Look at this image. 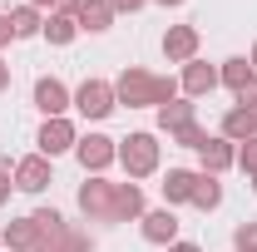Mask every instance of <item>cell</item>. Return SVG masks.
<instances>
[{"label":"cell","mask_w":257,"mask_h":252,"mask_svg":"<svg viewBox=\"0 0 257 252\" xmlns=\"http://www.w3.org/2000/svg\"><path fill=\"white\" fill-rule=\"evenodd\" d=\"M0 247H10V252H45V232H40L35 218H10L5 227H0Z\"/></svg>","instance_id":"8fae6325"},{"label":"cell","mask_w":257,"mask_h":252,"mask_svg":"<svg viewBox=\"0 0 257 252\" xmlns=\"http://www.w3.org/2000/svg\"><path fill=\"white\" fill-rule=\"evenodd\" d=\"M168 144H178V149H193V154H198V149L208 144V129H203V124H198V119H193V124L173 129V134H168Z\"/></svg>","instance_id":"cb8c5ba5"},{"label":"cell","mask_w":257,"mask_h":252,"mask_svg":"<svg viewBox=\"0 0 257 252\" xmlns=\"http://www.w3.org/2000/svg\"><path fill=\"white\" fill-rule=\"evenodd\" d=\"M178 94H183V89H178L173 74H149V69H139V64L119 69V79H114V99H119L124 109H163V104H173Z\"/></svg>","instance_id":"6da1fadb"},{"label":"cell","mask_w":257,"mask_h":252,"mask_svg":"<svg viewBox=\"0 0 257 252\" xmlns=\"http://www.w3.org/2000/svg\"><path fill=\"white\" fill-rule=\"evenodd\" d=\"M144 213H149L144 188H139V183H119V198H114V222H139Z\"/></svg>","instance_id":"e0dca14e"},{"label":"cell","mask_w":257,"mask_h":252,"mask_svg":"<svg viewBox=\"0 0 257 252\" xmlns=\"http://www.w3.org/2000/svg\"><path fill=\"white\" fill-rule=\"evenodd\" d=\"M163 252H203V247H198V242H183V237H178L173 247H163Z\"/></svg>","instance_id":"1f68e13d"},{"label":"cell","mask_w":257,"mask_h":252,"mask_svg":"<svg viewBox=\"0 0 257 252\" xmlns=\"http://www.w3.org/2000/svg\"><path fill=\"white\" fill-rule=\"evenodd\" d=\"M45 252H94V237H89L84 227H74V222H69L60 237H50V242H45Z\"/></svg>","instance_id":"603a6c76"},{"label":"cell","mask_w":257,"mask_h":252,"mask_svg":"<svg viewBox=\"0 0 257 252\" xmlns=\"http://www.w3.org/2000/svg\"><path fill=\"white\" fill-rule=\"evenodd\" d=\"M10 178H15V193H45L50 183H55V168H50V158L45 154H25L10 163Z\"/></svg>","instance_id":"8992f818"},{"label":"cell","mask_w":257,"mask_h":252,"mask_svg":"<svg viewBox=\"0 0 257 252\" xmlns=\"http://www.w3.org/2000/svg\"><path fill=\"white\" fill-rule=\"evenodd\" d=\"M35 144H40V154L55 163L60 154H74L79 129H74V119H69V114H64V119H45V124H40V134H35Z\"/></svg>","instance_id":"ba28073f"},{"label":"cell","mask_w":257,"mask_h":252,"mask_svg":"<svg viewBox=\"0 0 257 252\" xmlns=\"http://www.w3.org/2000/svg\"><path fill=\"white\" fill-rule=\"evenodd\" d=\"M25 5H35V10H45V15H50V10H60V0H25Z\"/></svg>","instance_id":"d6a6232c"},{"label":"cell","mask_w":257,"mask_h":252,"mask_svg":"<svg viewBox=\"0 0 257 252\" xmlns=\"http://www.w3.org/2000/svg\"><path fill=\"white\" fill-rule=\"evenodd\" d=\"M159 45H163V60L168 64H188V60H198L203 35H198V25H168Z\"/></svg>","instance_id":"9c48e42d"},{"label":"cell","mask_w":257,"mask_h":252,"mask_svg":"<svg viewBox=\"0 0 257 252\" xmlns=\"http://www.w3.org/2000/svg\"><path fill=\"white\" fill-rule=\"evenodd\" d=\"M163 163V144L159 134H149V129H139V134H128L119 139V168L128 173V183H139V178H154Z\"/></svg>","instance_id":"7a4b0ae2"},{"label":"cell","mask_w":257,"mask_h":252,"mask_svg":"<svg viewBox=\"0 0 257 252\" xmlns=\"http://www.w3.org/2000/svg\"><path fill=\"white\" fill-rule=\"evenodd\" d=\"M40 40H50V45H74V40H79V20H74V15H60V10H55V15H45V30H40Z\"/></svg>","instance_id":"ac0fdd59"},{"label":"cell","mask_w":257,"mask_h":252,"mask_svg":"<svg viewBox=\"0 0 257 252\" xmlns=\"http://www.w3.org/2000/svg\"><path fill=\"white\" fill-rule=\"evenodd\" d=\"M149 5H163V10H178V5H188V0H149Z\"/></svg>","instance_id":"e575fe53"},{"label":"cell","mask_w":257,"mask_h":252,"mask_svg":"<svg viewBox=\"0 0 257 252\" xmlns=\"http://www.w3.org/2000/svg\"><path fill=\"white\" fill-rule=\"evenodd\" d=\"M10 193H15V178H10V163H5V168H0V208L10 203Z\"/></svg>","instance_id":"4dcf8cb0"},{"label":"cell","mask_w":257,"mask_h":252,"mask_svg":"<svg viewBox=\"0 0 257 252\" xmlns=\"http://www.w3.org/2000/svg\"><path fill=\"white\" fill-rule=\"evenodd\" d=\"M178 89H183V99H208L213 89H218V64L188 60V64H183V74H178Z\"/></svg>","instance_id":"4fadbf2b"},{"label":"cell","mask_w":257,"mask_h":252,"mask_svg":"<svg viewBox=\"0 0 257 252\" xmlns=\"http://www.w3.org/2000/svg\"><path fill=\"white\" fill-rule=\"evenodd\" d=\"M74 109L89 119V124H99V119H109L114 109H119V99H114V79H84L79 89H74Z\"/></svg>","instance_id":"277c9868"},{"label":"cell","mask_w":257,"mask_h":252,"mask_svg":"<svg viewBox=\"0 0 257 252\" xmlns=\"http://www.w3.org/2000/svg\"><path fill=\"white\" fill-rule=\"evenodd\" d=\"M30 218L40 222V232H45V242H50V237H60L64 227H69V222H64V213H60V208H35Z\"/></svg>","instance_id":"d4e9b609"},{"label":"cell","mask_w":257,"mask_h":252,"mask_svg":"<svg viewBox=\"0 0 257 252\" xmlns=\"http://www.w3.org/2000/svg\"><path fill=\"white\" fill-rule=\"evenodd\" d=\"M252 79V64H247V55H232V60L218 64V84L223 89H232V94H242V84Z\"/></svg>","instance_id":"44dd1931"},{"label":"cell","mask_w":257,"mask_h":252,"mask_svg":"<svg viewBox=\"0 0 257 252\" xmlns=\"http://www.w3.org/2000/svg\"><path fill=\"white\" fill-rule=\"evenodd\" d=\"M10 40H15V25H10V10H0V50H10Z\"/></svg>","instance_id":"f546056e"},{"label":"cell","mask_w":257,"mask_h":252,"mask_svg":"<svg viewBox=\"0 0 257 252\" xmlns=\"http://www.w3.org/2000/svg\"><path fill=\"white\" fill-rule=\"evenodd\" d=\"M35 109H40L45 119H64V114L74 109V89H69L64 79H55V74H40V79H35Z\"/></svg>","instance_id":"52a82bcc"},{"label":"cell","mask_w":257,"mask_h":252,"mask_svg":"<svg viewBox=\"0 0 257 252\" xmlns=\"http://www.w3.org/2000/svg\"><path fill=\"white\" fill-rule=\"evenodd\" d=\"M237 168H242L247 178H257V139H247V144H237Z\"/></svg>","instance_id":"4316f807"},{"label":"cell","mask_w":257,"mask_h":252,"mask_svg":"<svg viewBox=\"0 0 257 252\" xmlns=\"http://www.w3.org/2000/svg\"><path fill=\"white\" fill-rule=\"evenodd\" d=\"M218 134H223L227 144H247V139H257V109H242V104H232L223 119H218Z\"/></svg>","instance_id":"5bb4252c"},{"label":"cell","mask_w":257,"mask_h":252,"mask_svg":"<svg viewBox=\"0 0 257 252\" xmlns=\"http://www.w3.org/2000/svg\"><path fill=\"white\" fill-rule=\"evenodd\" d=\"M109 5H114V15H139L149 0H109Z\"/></svg>","instance_id":"f1b7e54d"},{"label":"cell","mask_w":257,"mask_h":252,"mask_svg":"<svg viewBox=\"0 0 257 252\" xmlns=\"http://www.w3.org/2000/svg\"><path fill=\"white\" fill-rule=\"evenodd\" d=\"M114 198H119V183H109L104 173H84V183L74 193L79 213L89 222H114Z\"/></svg>","instance_id":"3957f363"},{"label":"cell","mask_w":257,"mask_h":252,"mask_svg":"<svg viewBox=\"0 0 257 252\" xmlns=\"http://www.w3.org/2000/svg\"><path fill=\"white\" fill-rule=\"evenodd\" d=\"M5 89H10V64L0 60V94H5Z\"/></svg>","instance_id":"836d02e7"},{"label":"cell","mask_w":257,"mask_h":252,"mask_svg":"<svg viewBox=\"0 0 257 252\" xmlns=\"http://www.w3.org/2000/svg\"><path fill=\"white\" fill-rule=\"evenodd\" d=\"M10 25H15V40H40V30H45V10L15 5V10H10Z\"/></svg>","instance_id":"7402d4cb"},{"label":"cell","mask_w":257,"mask_h":252,"mask_svg":"<svg viewBox=\"0 0 257 252\" xmlns=\"http://www.w3.org/2000/svg\"><path fill=\"white\" fill-rule=\"evenodd\" d=\"M198 213H213V208H223V178H213V173H198V183H193V203Z\"/></svg>","instance_id":"ffe728a7"},{"label":"cell","mask_w":257,"mask_h":252,"mask_svg":"<svg viewBox=\"0 0 257 252\" xmlns=\"http://www.w3.org/2000/svg\"><path fill=\"white\" fill-rule=\"evenodd\" d=\"M247 183H252V193H257V178H247Z\"/></svg>","instance_id":"8d00e7d4"},{"label":"cell","mask_w":257,"mask_h":252,"mask_svg":"<svg viewBox=\"0 0 257 252\" xmlns=\"http://www.w3.org/2000/svg\"><path fill=\"white\" fill-rule=\"evenodd\" d=\"M237 104H242V109H257V74L247 79V84H242V94H237Z\"/></svg>","instance_id":"83f0119b"},{"label":"cell","mask_w":257,"mask_h":252,"mask_svg":"<svg viewBox=\"0 0 257 252\" xmlns=\"http://www.w3.org/2000/svg\"><path fill=\"white\" fill-rule=\"evenodd\" d=\"M198 173H213V178H223L227 168H237V144H227L223 134H208V144L198 149Z\"/></svg>","instance_id":"7c38bea8"},{"label":"cell","mask_w":257,"mask_h":252,"mask_svg":"<svg viewBox=\"0 0 257 252\" xmlns=\"http://www.w3.org/2000/svg\"><path fill=\"white\" fill-rule=\"evenodd\" d=\"M74 20H79V35H104V30H114V20H119V15H114V5H109V0H84Z\"/></svg>","instance_id":"2e32d148"},{"label":"cell","mask_w":257,"mask_h":252,"mask_svg":"<svg viewBox=\"0 0 257 252\" xmlns=\"http://www.w3.org/2000/svg\"><path fill=\"white\" fill-rule=\"evenodd\" d=\"M232 252H257V222H237L232 227Z\"/></svg>","instance_id":"484cf974"},{"label":"cell","mask_w":257,"mask_h":252,"mask_svg":"<svg viewBox=\"0 0 257 252\" xmlns=\"http://www.w3.org/2000/svg\"><path fill=\"white\" fill-rule=\"evenodd\" d=\"M74 158H79L84 173H109L119 163V139H109V134H79Z\"/></svg>","instance_id":"5b68a950"},{"label":"cell","mask_w":257,"mask_h":252,"mask_svg":"<svg viewBox=\"0 0 257 252\" xmlns=\"http://www.w3.org/2000/svg\"><path fill=\"white\" fill-rule=\"evenodd\" d=\"M193 183H198V168H168L163 173V208H183L193 203Z\"/></svg>","instance_id":"9a60e30c"},{"label":"cell","mask_w":257,"mask_h":252,"mask_svg":"<svg viewBox=\"0 0 257 252\" xmlns=\"http://www.w3.org/2000/svg\"><path fill=\"white\" fill-rule=\"evenodd\" d=\"M247 64H252V74H257V45H252V55H247Z\"/></svg>","instance_id":"d590c367"},{"label":"cell","mask_w":257,"mask_h":252,"mask_svg":"<svg viewBox=\"0 0 257 252\" xmlns=\"http://www.w3.org/2000/svg\"><path fill=\"white\" fill-rule=\"evenodd\" d=\"M139 232H144V242H154V247H173V242H178V213H173V208H149V213L139 218Z\"/></svg>","instance_id":"30bf717a"},{"label":"cell","mask_w":257,"mask_h":252,"mask_svg":"<svg viewBox=\"0 0 257 252\" xmlns=\"http://www.w3.org/2000/svg\"><path fill=\"white\" fill-rule=\"evenodd\" d=\"M154 114H159V129H163V134H173V129H183V124H193V119H198V104L178 94L173 104H163V109H154Z\"/></svg>","instance_id":"d6986e66"}]
</instances>
